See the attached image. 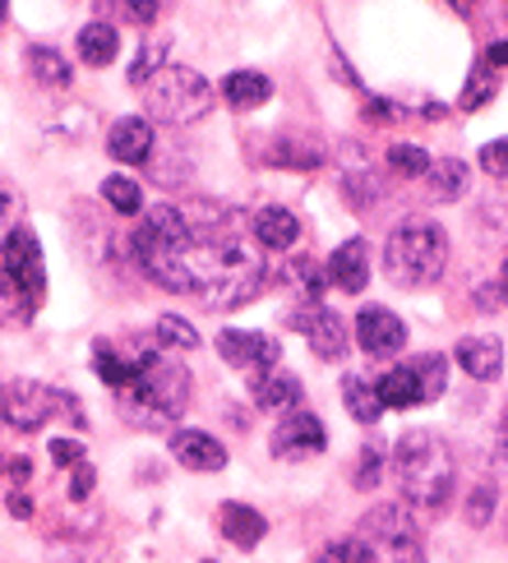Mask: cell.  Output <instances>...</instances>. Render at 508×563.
Segmentation results:
<instances>
[{
  "label": "cell",
  "instance_id": "42",
  "mask_svg": "<svg viewBox=\"0 0 508 563\" xmlns=\"http://www.w3.org/2000/svg\"><path fill=\"white\" fill-rule=\"evenodd\" d=\"M485 60H490L495 69H504V65H508V42H495L490 52H485Z\"/></svg>",
  "mask_w": 508,
  "mask_h": 563
},
{
  "label": "cell",
  "instance_id": "10",
  "mask_svg": "<svg viewBox=\"0 0 508 563\" xmlns=\"http://www.w3.org/2000/svg\"><path fill=\"white\" fill-rule=\"evenodd\" d=\"M287 328H296V333L310 342V351L319 361H342L346 356V323L329 310V305H319V300L296 305V310L287 314Z\"/></svg>",
  "mask_w": 508,
  "mask_h": 563
},
{
  "label": "cell",
  "instance_id": "13",
  "mask_svg": "<svg viewBox=\"0 0 508 563\" xmlns=\"http://www.w3.org/2000/svg\"><path fill=\"white\" fill-rule=\"evenodd\" d=\"M356 342L369 356H398L407 346V323L388 310V305H365L356 314Z\"/></svg>",
  "mask_w": 508,
  "mask_h": 563
},
{
  "label": "cell",
  "instance_id": "20",
  "mask_svg": "<svg viewBox=\"0 0 508 563\" xmlns=\"http://www.w3.org/2000/svg\"><path fill=\"white\" fill-rule=\"evenodd\" d=\"M250 227H254V236H259V245H268V250H291L300 241V222L291 218V208H277V203L254 208Z\"/></svg>",
  "mask_w": 508,
  "mask_h": 563
},
{
  "label": "cell",
  "instance_id": "19",
  "mask_svg": "<svg viewBox=\"0 0 508 563\" xmlns=\"http://www.w3.org/2000/svg\"><path fill=\"white\" fill-rule=\"evenodd\" d=\"M250 397L259 411H291L300 402V379L287 369H264L250 379Z\"/></svg>",
  "mask_w": 508,
  "mask_h": 563
},
{
  "label": "cell",
  "instance_id": "18",
  "mask_svg": "<svg viewBox=\"0 0 508 563\" xmlns=\"http://www.w3.org/2000/svg\"><path fill=\"white\" fill-rule=\"evenodd\" d=\"M329 277L338 282V291L361 296L365 282H369V250H365V241H342L329 254Z\"/></svg>",
  "mask_w": 508,
  "mask_h": 563
},
{
  "label": "cell",
  "instance_id": "44",
  "mask_svg": "<svg viewBox=\"0 0 508 563\" xmlns=\"http://www.w3.org/2000/svg\"><path fill=\"white\" fill-rule=\"evenodd\" d=\"M499 287H504V300H508V260H504V273H499Z\"/></svg>",
  "mask_w": 508,
  "mask_h": 563
},
{
  "label": "cell",
  "instance_id": "35",
  "mask_svg": "<svg viewBox=\"0 0 508 563\" xmlns=\"http://www.w3.org/2000/svg\"><path fill=\"white\" fill-rule=\"evenodd\" d=\"M162 56H167V42H153V46H139V65L130 69L134 84H144L153 69H162Z\"/></svg>",
  "mask_w": 508,
  "mask_h": 563
},
{
  "label": "cell",
  "instance_id": "3",
  "mask_svg": "<svg viewBox=\"0 0 508 563\" xmlns=\"http://www.w3.org/2000/svg\"><path fill=\"white\" fill-rule=\"evenodd\" d=\"M121 416L139 430H176L190 407V369L172 356H157L130 388L115 393Z\"/></svg>",
  "mask_w": 508,
  "mask_h": 563
},
{
  "label": "cell",
  "instance_id": "46",
  "mask_svg": "<svg viewBox=\"0 0 508 563\" xmlns=\"http://www.w3.org/2000/svg\"><path fill=\"white\" fill-rule=\"evenodd\" d=\"M203 563H213V559H203Z\"/></svg>",
  "mask_w": 508,
  "mask_h": 563
},
{
  "label": "cell",
  "instance_id": "29",
  "mask_svg": "<svg viewBox=\"0 0 508 563\" xmlns=\"http://www.w3.org/2000/svg\"><path fill=\"white\" fill-rule=\"evenodd\" d=\"M33 310H37V300H29L5 273H0V323L23 328V323H33Z\"/></svg>",
  "mask_w": 508,
  "mask_h": 563
},
{
  "label": "cell",
  "instance_id": "45",
  "mask_svg": "<svg viewBox=\"0 0 508 563\" xmlns=\"http://www.w3.org/2000/svg\"><path fill=\"white\" fill-rule=\"evenodd\" d=\"M5 14H10V0H0V29H5Z\"/></svg>",
  "mask_w": 508,
  "mask_h": 563
},
{
  "label": "cell",
  "instance_id": "5",
  "mask_svg": "<svg viewBox=\"0 0 508 563\" xmlns=\"http://www.w3.org/2000/svg\"><path fill=\"white\" fill-rule=\"evenodd\" d=\"M144 107L162 125H190L213 111V88L190 65H162L144 79Z\"/></svg>",
  "mask_w": 508,
  "mask_h": 563
},
{
  "label": "cell",
  "instance_id": "16",
  "mask_svg": "<svg viewBox=\"0 0 508 563\" xmlns=\"http://www.w3.org/2000/svg\"><path fill=\"white\" fill-rule=\"evenodd\" d=\"M172 457L185 472H222L227 466V449L203 430H172Z\"/></svg>",
  "mask_w": 508,
  "mask_h": 563
},
{
  "label": "cell",
  "instance_id": "43",
  "mask_svg": "<svg viewBox=\"0 0 508 563\" xmlns=\"http://www.w3.org/2000/svg\"><path fill=\"white\" fill-rule=\"evenodd\" d=\"M10 512H14V518H29V512H33L29 495H10Z\"/></svg>",
  "mask_w": 508,
  "mask_h": 563
},
{
  "label": "cell",
  "instance_id": "27",
  "mask_svg": "<svg viewBox=\"0 0 508 563\" xmlns=\"http://www.w3.org/2000/svg\"><path fill=\"white\" fill-rule=\"evenodd\" d=\"M102 199H107V208H115L121 218L144 213V190H139L130 176H107V180H102Z\"/></svg>",
  "mask_w": 508,
  "mask_h": 563
},
{
  "label": "cell",
  "instance_id": "39",
  "mask_svg": "<svg viewBox=\"0 0 508 563\" xmlns=\"http://www.w3.org/2000/svg\"><path fill=\"white\" fill-rule=\"evenodd\" d=\"M19 213H23V199H19L14 185H10L5 176H0V222H14Z\"/></svg>",
  "mask_w": 508,
  "mask_h": 563
},
{
  "label": "cell",
  "instance_id": "34",
  "mask_svg": "<svg viewBox=\"0 0 508 563\" xmlns=\"http://www.w3.org/2000/svg\"><path fill=\"white\" fill-rule=\"evenodd\" d=\"M490 512H495V489L490 485H476L472 495H467V522L472 527H485V522H490Z\"/></svg>",
  "mask_w": 508,
  "mask_h": 563
},
{
  "label": "cell",
  "instance_id": "22",
  "mask_svg": "<svg viewBox=\"0 0 508 563\" xmlns=\"http://www.w3.org/2000/svg\"><path fill=\"white\" fill-rule=\"evenodd\" d=\"M273 98V84L268 75H254V69H236V75H227L222 79V102L231 111H254V107H264Z\"/></svg>",
  "mask_w": 508,
  "mask_h": 563
},
{
  "label": "cell",
  "instance_id": "7",
  "mask_svg": "<svg viewBox=\"0 0 508 563\" xmlns=\"http://www.w3.org/2000/svg\"><path fill=\"white\" fill-rule=\"evenodd\" d=\"M375 388H379L384 411L388 407L393 411H411V407H421V402H434V397L449 388V356L426 351V356H416L407 365H393Z\"/></svg>",
  "mask_w": 508,
  "mask_h": 563
},
{
  "label": "cell",
  "instance_id": "33",
  "mask_svg": "<svg viewBox=\"0 0 508 563\" xmlns=\"http://www.w3.org/2000/svg\"><path fill=\"white\" fill-rule=\"evenodd\" d=\"M379 466H384V457H379V449H375V443H365V449H361V457H356V485L361 489H375L379 485Z\"/></svg>",
  "mask_w": 508,
  "mask_h": 563
},
{
  "label": "cell",
  "instance_id": "21",
  "mask_svg": "<svg viewBox=\"0 0 508 563\" xmlns=\"http://www.w3.org/2000/svg\"><path fill=\"white\" fill-rule=\"evenodd\" d=\"M218 522H222V536L236 550H254L268 536V522L254 512L250 504H222V512H218Z\"/></svg>",
  "mask_w": 508,
  "mask_h": 563
},
{
  "label": "cell",
  "instance_id": "17",
  "mask_svg": "<svg viewBox=\"0 0 508 563\" xmlns=\"http://www.w3.org/2000/svg\"><path fill=\"white\" fill-rule=\"evenodd\" d=\"M153 361H157L153 351H148V356H121V351L107 346V342L92 346V374H98V379H102L107 388H115V393L130 388V384L139 379V374H144V369L153 365Z\"/></svg>",
  "mask_w": 508,
  "mask_h": 563
},
{
  "label": "cell",
  "instance_id": "24",
  "mask_svg": "<svg viewBox=\"0 0 508 563\" xmlns=\"http://www.w3.org/2000/svg\"><path fill=\"white\" fill-rule=\"evenodd\" d=\"M342 407H346V416H352L356 426H375V420L384 416L379 388L369 379H361V374H346V379H342Z\"/></svg>",
  "mask_w": 508,
  "mask_h": 563
},
{
  "label": "cell",
  "instance_id": "28",
  "mask_svg": "<svg viewBox=\"0 0 508 563\" xmlns=\"http://www.w3.org/2000/svg\"><path fill=\"white\" fill-rule=\"evenodd\" d=\"M29 69H33V79L42 84H52V88H65L69 79V60L60 52H52V46H29Z\"/></svg>",
  "mask_w": 508,
  "mask_h": 563
},
{
  "label": "cell",
  "instance_id": "4",
  "mask_svg": "<svg viewBox=\"0 0 508 563\" xmlns=\"http://www.w3.org/2000/svg\"><path fill=\"white\" fill-rule=\"evenodd\" d=\"M449 268V236L444 227L430 218H411L402 227H393V236L384 245V273L398 287H430Z\"/></svg>",
  "mask_w": 508,
  "mask_h": 563
},
{
  "label": "cell",
  "instance_id": "2",
  "mask_svg": "<svg viewBox=\"0 0 508 563\" xmlns=\"http://www.w3.org/2000/svg\"><path fill=\"white\" fill-rule=\"evenodd\" d=\"M393 476H398L402 499L426 508V512H444L453 504V485H457V466L453 449L434 430H407L393 449Z\"/></svg>",
  "mask_w": 508,
  "mask_h": 563
},
{
  "label": "cell",
  "instance_id": "30",
  "mask_svg": "<svg viewBox=\"0 0 508 563\" xmlns=\"http://www.w3.org/2000/svg\"><path fill=\"white\" fill-rule=\"evenodd\" d=\"M107 5V23H139V29H153L162 5L157 0H102Z\"/></svg>",
  "mask_w": 508,
  "mask_h": 563
},
{
  "label": "cell",
  "instance_id": "40",
  "mask_svg": "<svg viewBox=\"0 0 508 563\" xmlns=\"http://www.w3.org/2000/svg\"><path fill=\"white\" fill-rule=\"evenodd\" d=\"M0 476L29 481V476H33V462H29V457H0Z\"/></svg>",
  "mask_w": 508,
  "mask_h": 563
},
{
  "label": "cell",
  "instance_id": "38",
  "mask_svg": "<svg viewBox=\"0 0 508 563\" xmlns=\"http://www.w3.org/2000/svg\"><path fill=\"white\" fill-rule=\"evenodd\" d=\"M52 462L56 466H79L84 462V443L79 439H52Z\"/></svg>",
  "mask_w": 508,
  "mask_h": 563
},
{
  "label": "cell",
  "instance_id": "32",
  "mask_svg": "<svg viewBox=\"0 0 508 563\" xmlns=\"http://www.w3.org/2000/svg\"><path fill=\"white\" fill-rule=\"evenodd\" d=\"M157 342H162V346H185V351H190V346H199V333H195V328L185 323L180 314H157Z\"/></svg>",
  "mask_w": 508,
  "mask_h": 563
},
{
  "label": "cell",
  "instance_id": "12",
  "mask_svg": "<svg viewBox=\"0 0 508 563\" xmlns=\"http://www.w3.org/2000/svg\"><path fill=\"white\" fill-rule=\"evenodd\" d=\"M218 356L231 369H245L250 379L264 369H277V342L268 333H245V328H227L218 333Z\"/></svg>",
  "mask_w": 508,
  "mask_h": 563
},
{
  "label": "cell",
  "instance_id": "1",
  "mask_svg": "<svg viewBox=\"0 0 508 563\" xmlns=\"http://www.w3.org/2000/svg\"><path fill=\"white\" fill-rule=\"evenodd\" d=\"M208 227L195 222L180 208H153L144 227L134 231V260L162 291L199 296L203 287V254H208Z\"/></svg>",
  "mask_w": 508,
  "mask_h": 563
},
{
  "label": "cell",
  "instance_id": "6",
  "mask_svg": "<svg viewBox=\"0 0 508 563\" xmlns=\"http://www.w3.org/2000/svg\"><path fill=\"white\" fill-rule=\"evenodd\" d=\"M352 541L361 545L365 563H426L421 527L402 504H379L369 508Z\"/></svg>",
  "mask_w": 508,
  "mask_h": 563
},
{
  "label": "cell",
  "instance_id": "8",
  "mask_svg": "<svg viewBox=\"0 0 508 563\" xmlns=\"http://www.w3.org/2000/svg\"><path fill=\"white\" fill-rule=\"evenodd\" d=\"M60 411H79L75 397H65L60 388H46V384H33V379H5L0 384V420H5L10 430L33 434Z\"/></svg>",
  "mask_w": 508,
  "mask_h": 563
},
{
  "label": "cell",
  "instance_id": "15",
  "mask_svg": "<svg viewBox=\"0 0 508 563\" xmlns=\"http://www.w3.org/2000/svg\"><path fill=\"white\" fill-rule=\"evenodd\" d=\"M107 153L115 162H130V167H144L153 157V125L144 115H121V121L107 130Z\"/></svg>",
  "mask_w": 508,
  "mask_h": 563
},
{
  "label": "cell",
  "instance_id": "41",
  "mask_svg": "<svg viewBox=\"0 0 508 563\" xmlns=\"http://www.w3.org/2000/svg\"><path fill=\"white\" fill-rule=\"evenodd\" d=\"M88 489H92V466L79 462V466H75V485H69V499H75V504L88 499Z\"/></svg>",
  "mask_w": 508,
  "mask_h": 563
},
{
  "label": "cell",
  "instance_id": "23",
  "mask_svg": "<svg viewBox=\"0 0 508 563\" xmlns=\"http://www.w3.org/2000/svg\"><path fill=\"white\" fill-rule=\"evenodd\" d=\"M115 52H121V33H115V23L98 19V23H84L79 29V60L92 65V69H102L115 60Z\"/></svg>",
  "mask_w": 508,
  "mask_h": 563
},
{
  "label": "cell",
  "instance_id": "9",
  "mask_svg": "<svg viewBox=\"0 0 508 563\" xmlns=\"http://www.w3.org/2000/svg\"><path fill=\"white\" fill-rule=\"evenodd\" d=\"M0 273H5L29 300L42 305V296H46V260H42V245H37V236L29 227H10L5 245H0Z\"/></svg>",
  "mask_w": 508,
  "mask_h": 563
},
{
  "label": "cell",
  "instance_id": "11",
  "mask_svg": "<svg viewBox=\"0 0 508 563\" xmlns=\"http://www.w3.org/2000/svg\"><path fill=\"white\" fill-rule=\"evenodd\" d=\"M323 449H329V430H323L319 416L287 411L283 420H277V430H273V457L300 462V457H319Z\"/></svg>",
  "mask_w": 508,
  "mask_h": 563
},
{
  "label": "cell",
  "instance_id": "14",
  "mask_svg": "<svg viewBox=\"0 0 508 563\" xmlns=\"http://www.w3.org/2000/svg\"><path fill=\"white\" fill-rule=\"evenodd\" d=\"M453 361L462 374H472L476 384H490L504 374V342L495 333H476V338H462L453 346Z\"/></svg>",
  "mask_w": 508,
  "mask_h": 563
},
{
  "label": "cell",
  "instance_id": "37",
  "mask_svg": "<svg viewBox=\"0 0 508 563\" xmlns=\"http://www.w3.org/2000/svg\"><path fill=\"white\" fill-rule=\"evenodd\" d=\"M314 563H365V554H361L356 541H333V545H323L314 554Z\"/></svg>",
  "mask_w": 508,
  "mask_h": 563
},
{
  "label": "cell",
  "instance_id": "25",
  "mask_svg": "<svg viewBox=\"0 0 508 563\" xmlns=\"http://www.w3.org/2000/svg\"><path fill=\"white\" fill-rule=\"evenodd\" d=\"M467 185H472V172H467V162H457V157H439L430 162V190L439 203H453L467 195Z\"/></svg>",
  "mask_w": 508,
  "mask_h": 563
},
{
  "label": "cell",
  "instance_id": "31",
  "mask_svg": "<svg viewBox=\"0 0 508 563\" xmlns=\"http://www.w3.org/2000/svg\"><path fill=\"white\" fill-rule=\"evenodd\" d=\"M388 167L398 172V176H407V180L430 176V153L416 148V144H393V148H388Z\"/></svg>",
  "mask_w": 508,
  "mask_h": 563
},
{
  "label": "cell",
  "instance_id": "26",
  "mask_svg": "<svg viewBox=\"0 0 508 563\" xmlns=\"http://www.w3.org/2000/svg\"><path fill=\"white\" fill-rule=\"evenodd\" d=\"M495 92H499V75H495V65H490V60H476L467 88H462V111H481V107H490Z\"/></svg>",
  "mask_w": 508,
  "mask_h": 563
},
{
  "label": "cell",
  "instance_id": "36",
  "mask_svg": "<svg viewBox=\"0 0 508 563\" xmlns=\"http://www.w3.org/2000/svg\"><path fill=\"white\" fill-rule=\"evenodd\" d=\"M481 172H490L495 180H508V139H499V144H485V148H481Z\"/></svg>",
  "mask_w": 508,
  "mask_h": 563
}]
</instances>
